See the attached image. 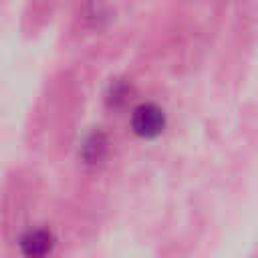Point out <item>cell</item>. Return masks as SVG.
Here are the masks:
<instances>
[{
	"instance_id": "6da1fadb",
	"label": "cell",
	"mask_w": 258,
	"mask_h": 258,
	"mask_svg": "<svg viewBox=\"0 0 258 258\" xmlns=\"http://www.w3.org/2000/svg\"><path fill=\"white\" fill-rule=\"evenodd\" d=\"M165 127V113L153 103H141L131 113V129L135 135L151 139L157 137Z\"/></svg>"
},
{
	"instance_id": "3957f363",
	"label": "cell",
	"mask_w": 258,
	"mask_h": 258,
	"mask_svg": "<svg viewBox=\"0 0 258 258\" xmlns=\"http://www.w3.org/2000/svg\"><path fill=\"white\" fill-rule=\"evenodd\" d=\"M107 137L101 133V131H93L85 141H83V147H81V155L87 163H97L103 159V155L107 153Z\"/></svg>"
},
{
	"instance_id": "7a4b0ae2",
	"label": "cell",
	"mask_w": 258,
	"mask_h": 258,
	"mask_svg": "<svg viewBox=\"0 0 258 258\" xmlns=\"http://www.w3.org/2000/svg\"><path fill=\"white\" fill-rule=\"evenodd\" d=\"M52 244H54V238L44 228L28 230L20 240V248H22V254L26 258H44V256H48L50 250H52Z\"/></svg>"
}]
</instances>
